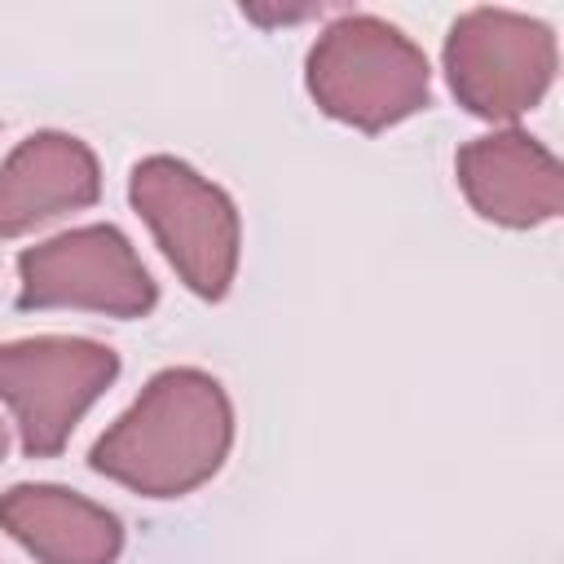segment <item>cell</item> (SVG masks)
<instances>
[{"label": "cell", "instance_id": "10", "mask_svg": "<svg viewBox=\"0 0 564 564\" xmlns=\"http://www.w3.org/2000/svg\"><path fill=\"white\" fill-rule=\"evenodd\" d=\"M4 445H9V436H4V427H0V458H4Z\"/></svg>", "mask_w": 564, "mask_h": 564}, {"label": "cell", "instance_id": "1", "mask_svg": "<svg viewBox=\"0 0 564 564\" xmlns=\"http://www.w3.org/2000/svg\"><path fill=\"white\" fill-rule=\"evenodd\" d=\"M234 445V405L198 366L159 370L97 436L88 467L141 498H181L207 485Z\"/></svg>", "mask_w": 564, "mask_h": 564}, {"label": "cell", "instance_id": "8", "mask_svg": "<svg viewBox=\"0 0 564 564\" xmlns=\"http://www.w3.org/2000/svg\"><path fill=\"white\" fill-rule=\"evenodd\" d=\"M101 198L97 154L70 132H31L0 163V238H18L53 216Z\"/></svg>", "mask_w": 564, "mask_h": 564}, {"label": "cell", "instance_id": "6", "mask_svg": "<svg viewBox=\"0 0 564 564\" xmlns=\"http://www.w3.org/2000/svg\"><path fill=\"white\" fill-rule=\"evenodd\" d=\"M159 286L115 225H84L18 256V308H88L145 317Z\"/></svg>", "mask_w": 564, "mask_h": 564}, {"label": "cell", "instance_id": "7", "mask_svg": "<svg viewBox=\"0 0 564 564\" xmlns=\"http://www.w3.org/2000/svg\"><path fill=\"white\" fill-rule=\"evenodd\" d=\"M454 172L467 203L494 225L529 229L555 220L564 207V176L555 154L516 128L467 141L454 159Z\"/></svg>", "mask_w": 564, "mask_h": 564}, {"label": "cell", "instance_id": "5", "mask_svg": "<svg viewBox=\"0 0 564 564\" xmlns=\"http://www.w3.org/2000/svg\"><path fill=\"white\" fill-rule=\"evenodd\" d=\"M445 75L454 97L480 119H516L555 79V35L511 9H471L449 26Z\"/></svg>", "mask_w": 564, "mask_h": 564}, {"label": "cell", "instance_id": "3", "mask_svg": "<svg viewBox=\"0 0 564 564\" xmlns=\"http://www.w3.org/2000/svg\"><path fill=\"white\" fill-rule=\"evenodd\" d=\"M128 194L181 282L203 300H225L242 251L234 198L172 154L141 159L128 176Z\"/></svg>", "mask_w": 564, "mask_h": 564}, {"label": "cell", "instance_id": "9", "mask_svg": "<svg viewBox=\"0 0 564 564\" xmlns=\"http://www.w3.org/2000/svg\"><path fill=\"white\" fill-rule=\"evenodd\" d=\"M0 529L40 564H115L123 524L101 502L62 485H13L0 494Z\"/></svg>", "mask_w": 564, "mask_h": 564}, {"label": "cell", "instance_id": "2", "mask_svg": "<svg viewBox=\"0 0 564 564\" xmlns=\"http://www.w3.org/2000/svg\"><path fill=\"white\" fill-rule=\"evenodd\" d=\"M304 84L317 110L361 132H383L432 97L427 53L375 13L335 18L308 48Z\"/></svg>", "mask_w": 564, "mask_h": 564}, {"label": "cell", "instance_id": "4", "mask_svg": "<svg viewBox=\"0 0 564 564\" xmlns=\"http://www.w3.org/2000/svg\"><path fill=\"white\" fill-rule=\"evenodd\" d=\"M119 352L79 335H35L0 344V401L18 419L22 454L53 458L88 405L115 383Z\"/></svg>", "mask_w": 564, "mask_h": 564}]
</instances>
